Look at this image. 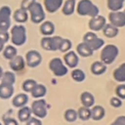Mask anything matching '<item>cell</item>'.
Wrapping results in <instances>:
<instances>
[{
  "label": "cell",
  "instance_id": "1",
  "mask_svg": "<svg viewBox=\"0 0 125 125\" xmlns=\"http://www.w3.org/2000/svg\"><path fill=\"white\" fill-rule=\"evenodd\" d=\"M75 10L77 14L82 17L89 16L92 18L99 15V8L91 0H80L76 5Z\"/></svg>",
  "mask_w": 125,
  "mask_h": 125
},
{
  "label": "cell",
  "instance_id": "2",
  "mask_svg": "<svg viewBox=\"0 0 125 125\" xmlns=\"http://www.w3.org/2000/svg\"><path fill=\"white\" fill-rule=\"evenodd\" d=\"M119 55V49L113 44H107L103 47L102 52L100 54L101 62L104 64H111Z\"/></svg>",
  "mask_w": 125,
  "mask_h": 125
},
{
  "label": "cell",
  "instance_id": "3",
  "mask_svg": "<svg viewBox=\"0 0 125 125\" xmlns=\"http://www.w3.org/2000/svg\"><path fill=\"white\" fill-rule=\"evenodd\" d=\"M11 41L15 46H21L26 41V29L22 24H15L11 28Z\"/></svg>",
  "mask_w": 125,
  "mask_h": 125
},
{
  "label": "cell",
  "instance_id": "4",
  "mask_svg": "<svg viewBox=\"0 0 125 125\" xmlns=\"http://www.w3.org/2000/svg\"><path fill=\"white\" fill-rule=\"evenodd\" d=\"M28 16L30 17V20L33 23H41L45 20V11L43 6L38 3L34 2L30 8L27 10Z\"/></svg>",
  "mask_w": 125,
  "mask_h": 125
},
{
  "label": "cell",
  "instance_id": "5",
  "mask_svg": "<svg viewBox=\"0 0 125 125\" xmlns=\"http://www.w3.org/2000/svg\"><path fill=\"white\" fill-rule=\"evenodd\" d=\"M49 68L55 76L62 77L67 74L68 68L61 58H53L49 62Z\"/></svg>",
  "mask_w": 125,
  "mask_h": 125
},
{
  "label": "cell",
  "instance_id": "6",
  "mask_svg": "<svg viewBox=\"0 0 125 125\" xmlns=\"http://www.w3.org/2000/svg\"><path fill=\"white\" fill-rule=\"evenodd\" d=\"M31 112L32 114L39 118H45L48 114V109H47V103L46 101L42 98V99H36L32 104H31Z\"/></svg>",
  "mask_w": 125,
  "mask_h": 125
},
{
  "label": "cell",
  "instance_id": "7",
  "mask_svg": "<svg viewBox=\"0 0 125 125\" xmlns=\"http://www.w3.org/2000/svg\"><path fill=\"white\" fill-rule=\"evenodd\" d=\"M62 39L61 36H44L40 41V45L46 51H57L60 48Z\"/></svg>",
  "mask_w": 125,
  "mask_h": 125
},
{
  "label": "cell",
  "instance_id": "8",
  "mask_svg": "<svg viewBox=\"0 0 125 125\" xmlns=\"http://www.w3.org/2000/svg\"><path fill=\"white\" fill-rule=\"evenodd\" d=\"M12 11L9 6H2L0 8V31H8L11 27Z\"/></svg>",
  "mask_w": 125,
  "mask_h": 125
},
{
  "label": "cell",
  "instance_id": "9",
  "mask_svg": "<svg viewBox=\"0 0 125 125\" xmlns=\"http://www.w3.org/2000/svg\"><path fill=\"white\" fill-rule=\"evenodd\" d=\"M25 64L29 67H36L42 62L41 54L36 50H30L25 54Z\"/></svg>",
  "mask_w": 125,
  "mask_h": 125
},
{
  "label": "cell",
  "instance_id": "10",
  "mask_svg": "<svg viewBox=\"0 0 125 125\" xmlns=\"http://www.w3.org/2000/svg\"><path fill=\"white\" fill-rule=\"evenodd\" d=\"M108 21H109L110 24L116 26L117 28L125 26V15H124V13L122 11L109 12Z\"/></svg>",
  "mask_w": 125,
  "mask_h": 125
},
{
  "label": "cell",
  "instance_id": "11",
  "mask_svg": "<svg viewBox=\"0 0 125 125\" xmlns=\"http://www.w3.org/2000/svg\"><path fill=\"white\" fill-rule=\"evenodd\" d=\"M105 24H106V20L104 16L101 15L92 17L88 22V26L91 31H100L104 28Z\"/></svg>",
  "mask_w": 125,
  "mask_h": 125
},
{
  "label": "cell",
  "instance_id": "12",
  "mask_svg": "<svg viewBox=\"0 0 125 125\" xmlns=\"http://www.w3.org/2000/svg\"><path fill=\"white\" fill-rule=\"evenodd\" d=\"M63 62L67 67L70 68H75L79 62V57L76 52L74 51H67L63 55Z\"/></svg>",
  "mask_w": 125,
  "mask_h": 125
},
{
  "label": "cell",
  "instance_id": "13",
  "mask_svg": "<svg viewBox=\"0 0 125 125\" xmlns=\"http://www.w3.org/2000/svg\"><path fill=\"white\" fill-rule=\"evenodd\" d=\"M9 65L13 71H21L25 66V61L23 57L17 55L16 57L10 60Z\"/></svg>",
  "mask_w": 125,
  "mask_h": 125
},
{
  "label": "cell",
  "instance_id": "14",
  "mask_svg": "<svg viewBox=\"0 0 125 125\" xmlns=\"http://www.w3.org/2000/svg\"><path fill=\"white\" fill-rule=\"evenodd\" d=\"M80 102L83 106L91 108L93 105H95V97L92 93L88 91H84L80 95Z\"/></svg>",
  "mask_w": 125,
  "mask_h": 125
},
{
  "label": "cell",
  "instance_id": "15",
  "mask_svg": "<svg viewBox=\"0 0 125 125\" xmlns=\"http://www.w3.org/2000/svg\"><path fill=\"white\" fill-rule=\"evenodd\" d=\"M44 8L48 13H55L62 6V0H44Z\"/></svg>",
  "mask_w": 125,
  "mask_h": 125
},
{
  "label": "cell",
  "instance_id": "16",
  "mask_svg": "<svg viewBox=\"0 0 125 125\" xmlns=\"http://www.w3.org/2000/svg\"><path fill=\"white\" fill-rule=\"evenodd\" d=\"M91 119L94 121H100L102 120L105 115V109L102 105H93L91 108Z\"/></svg>",
  "mask_w": 125,
  "mask_h": 125
},
{
  "label": "cell",
  "instance_id": "17",
  "mask_svg": "<svg viewBox=\"0 0 125 125\" xmlns=\"http://www.w3.org/2000/svg\"><path fill=\"white\" fill-rule=\"evenodd\" d=\"M76 52H77V55L83 57V58H88V57H91L94 53V51L90 48V46L85 43V42H81L79 43L77 46H76Z\"/></svg>",
  "mask_w": 125,
  "mask_h": 125
},
{
  "label": "cell",
  "instance_id": "18",
  "mask_svg": "<svg viewBox=\"0 0 125 125\" xmlns=\"http://www.w3.org/2000/svg\"><path fill=\"white\" fill-rule=\"evenodd\" d=\"M14 94V85L0 83V98L3 100L10 99Z\"/></svg>",
  "mask_w": 125,
  "mask_h": 125
},
{
  "label": "cell",
  "instance_id": "19",
  "mask_svg": "<svg viewBox=\"0 0 125 125\" xmlns=\"http://www.w3.org/2000/svg\"><path fill=\"white\" fill-rule=\"evenodd\" d=\"M55 31V25L50 21H44L40 24V32L44 36H51Z\"/></svg>",
  "mask_w": 125,
  "mask_h": 125
},
{
  "label": "cell",
  "instance_id": "20",
  "mask_svg": "<svg viewBox=\"0 0 125 125\" xmlns=\"http://www.w3.org/2000/svg\"><path fill=\"white\" fill-rule=\"evenodd\" d=\"M90 70L94 75H102L106 71V64L101 61H96L91 64Z\"/></svg>",
  "mask_w": 125,
  "mask_h": 125
},
{
  "label": "cell",
  "instance_id": "21",
  "mask_svg": "<svg viewBox=\"0 0 125 125\" xmlns=\"http://www.w3.org/2000/svg\"><path fill=\"white\" fill-rule=\"evenodd\" d=\"M27 102H28V96L24 93H21V94L16 95L12 100L13 105L15 107H19V108L26 105Z\"/></svg>",
  "mask_w": 125,
  "mask_h": 125
},
{
  "label": "cell",
  "instance_id": "22",
  "mask_svg": "<svg viewBox=\"0 0 125 125\" xmlns=\"http://www.w3.org/2000/svg\"><path fill=\"white\" fill-rule=\"evenodd\" d=\"M31 96L34 99H42L43 97H45V95L47 94V88L45 85L43 84H36L34 86V88L31 90L30 92Z\"/></svg>",
  "mask_w": 125,
  "mask_h": 125
},
{
  "label": "cell",
  "instance_id": "23",
  "mask_svg": "<svg viewBox=\"0 0 125 125\" xmlns=\"http://www.w3.org/2000/svg\"><path fill=\"white\" fill-rule=\"evenodd\" d=\"M13 18H14L15 21H17L19 23H23L28 20V12L26 10L19 8L14 12Z\"/></svg>",
  "mask_w": 125,
  "mask_h": 125
},
{
  "label": "cell",
  "instance_id": "24",
  "mask_svg": "<svg viewBox=\"0 0 125 125\" xmlns=\"http://www.w3.org/2000/svg\"><path fill=\"white\" fill-rule=\"evenodd\" d=\"M75 7H76L75 0H65L62 8V13L64 16H71L75 11Z\"/></svg>",
  "mask_w": 125,
  "mask_h": 125
},
{
  "label": "cell",
  "instance_id": "25",
  "mask_svg": "<svg viewBox=\"0 0 125 125\" xmlns=\"http://www.w3.org/2000/svg\"><path fill=\"white\" fill-rule=\"evenodd\" d=\"M113 78L115 81L119 82V83H123L125 82V62L121 63L118 67H116L112 73Z\"/></svg>",
  "mask_w": 125,
  "mask_h": 125
},
{
  "label": "cell",
  "instance_id": "26",
  "mask_svg": "<svg viewBox=\"0 0 125 125\" xmlns=\"http://www.w3.org/2000/svg\"><path fill=\"white\" fill-rule=\"evenodd\" d=\"M102 30H103L104 35L107 38H114L118 35V32H119L118 28L110 23H106Z\"/></svg>",
  "mask_w": 125,
  "mask_h": 125
},
{
  "label": "cell",
  "instance_id": "27",
  "mask_svg": "<svg viewBox=\"0 0 125 125\" xmlns=\"http://www.w3.org/2000/svg\"><path fill=\"white\" fill-rule=\"evenodd\" d=\"M31 109L29 106H22V107H20V110L18 112V118L21 122H26L30 117H31Z\"/></svg>",
  "mask_w": 125,
  "mask_h": 125
},
{
  "label": "cell",
  "instance_id": "28",
  "mask_svg": "<svg viewBox=\"0 0 125 125\" xmlns=\"http://www.w3.org/2000/svg\"><path fill=\"white\" fill-rule=\"evenodd\" d=\"M124 2L125 0H106V6L110 12L121 11L124 6Z\"/></svg>",
  "mask_w": 125,
  "mask_h": 125
},
{
  "label": "cell",
  "instance_id": "29",
  "mask_svg": "<svg viewBox=\"0 0 125 125\" xmlns=\"http://www.w3.org/2000/svg\"><path fill=\"white\" fill-rule=\"evenodd\" d=\"M76 111H77V117L82 121H87L91 119V109L89 107H85L82 105Z\"/></svg>",
  "mask_w": 125,
  "mask_h": 125
},
{
  "label": "cell",
  "instance_id": "30",
  "mask_svg": "<svg viewBox=\"0 0 125 125\" xmlns=\"http://www.w3.org/2000/svg\"><path fill=\"white\" fill-rule=\"evenodd\" d=\"M70 75H71V78H72L75 82H78V83L83 82V81L86 79V74H85V72H84L82 69H80V68H76V67L73 68V70L71 71Z\"/></svg>",
  "mask_w": 125,
  "mask_h": 125
},
{
  "label": "cell",
  "instance_id": "31",
  "mask_svg": "<svg viewBox=\"0 0 125 125\" xmlns=\"http://www.w3.org/2000/svg\"><path fill=\"white\" fill-rule=\"evenodd\" d=\"M0 82L4 83V84L14 85L15 82H16V76H15L14 72H12V71H5V72H3Z\"/></svg>",
  "mask_w": 125,
  "mask_h": 125
},
{
  "label": "cell",
  "instance_id": "32",
  "mask_svg": "<svg viewBox=\"0 0 125 125\" xmlns=\"http://www.w3.org/2000/svg\"><path fill=\"white\" fill-rule=\"evenodd\" d=\"M2 53H3V57H4L5 59H7V60L10 61L11 59H13L14 57L17 56L18 51H17V48L14 47L13 45H8V46H6V47L3 49Z\"/></svg>",
  "mask_w": 125,
  "mask_h": 125
},
{
  "label": "cell",
  "instance_id": "33",
  "mask_svg": "<svg viewBox=\"0 0 125 125\" xmlns=\"http://www.w3.org/2000/svg\"><path fill=\"white\" fill-rule=\"evenodd\" d=\"M63 118L65 121L69 122V123H72L74 121L77 120V111L73 108H67L64 113H63Z\"/></svg>",
  "mask_w": 125,
  "mask_h": 125
},
{
  "label": "cell",
  "instance_id": "34",
  "mask_svg": "<svg viewBox=\"0 0 125 125\" xmlns=\"http://www.w3.org/2000/svg\"><path fill=\"white\" fill-rule=\"evenodd\" d=\"M88 45L90 46V48L93 50V51H97V50H100L102 47H104V39H101L99 37L95 38L93 41H91L90 43H88Z\"/></svg>",
  "mask_w": 125,
  "mask_h": 125
},
{
  "label": "cell",
  "instance_id": "35",
  "mask_svg": "<svg viewBox=\"0 0 125 125\" xmlns=\"http://www.w3.org/2000/svg\"><path fill=\"white\" fill-rule=\"evenodd\" d=\"M37 84V82L34 80V79H26L23 81L21 87H22V90L25 92V93H30L31 90L34 88V86Z\"/></svg>",
  "mask_w": 125,
  "mask_h": 125
},
{
  "label": "cell",
  "instance_id": "36",
  "mask_svg": "<svg viewBox=\"0 0 125 125\" xmlns=\"http://www.w3.org/2000/svg\"><path fill=\"white\" fill-rule=\"evenodd\" d=\"M72 46V43L69 39H66V38H62V42H61V45H60V48L59 50L62 52V53H66L67 51L70 50Z\"/></svg>",
  "mask_w": 125,
  "mask_h": 125
},
{
  "label": "cell",
  "instance_id": "37",
  "mask_svg": "<svg viewBox=\"0 0 125 125\" xmlns=\"http://www.w3.org/2000/svg\"><path fill=\"white\" fill-rule=\"evenodd\" d=\"M115 95L121 100H125V84L121 83L115 88Z\"/></svg>",
  "mask_w": 125,
  "mask_h": 125
},
{
  "label": "cell",
  "instance_id": "38",
  "mask_svg": "<svg viewBox=\"0 0 125 125\" xmlns=\"http://www.w3.org/2000/svg\"><path fill=\"white\" fill-rule=\"evenodd\" d=\"M98 36H97V34L94 32V31H88V32H86L84 35H83V42H85V43H90L91 41H93L95 38H97Z\"/></svg>",
  "mask_w": 125,
  "mask_h": 125
},
{
  "label": "cell",
  "instance_id": "39",
  "mask_svg": "<svg viewBox=\"0 0 125 125\" xmlns=\"http://www.w3.org/2000/svg\"><path fill=\"white\" fill-rule=\"evenodd\" d=\"M109 104H110V105H111L112 107H114V108H119V107L122 105V100L119 99L118 97L114 96V97L110 98Z\"/></svg>",
  "mask_w": 125,
  "mask_h": 125
},
{
  "label": "cell",
  "instance_id": "40",
  "mask_svg": "<svg viewBox=\"0 0 125 125\" xmlns=\"http://www.w3.org/2000/svg\"><path fill=\"white\" fill-rule=\"evenodd\" d=\"M36 2V0H21V8L23 9V10H28L30 8V6Z\"/></svg>",
  "mask_w": 125,
  "mask_h": 125
},
{
  "label": "cell",
  "instance_id": "41",
  "mask_svg": "<svg viewBox=\"0 0 125 125\" xmlns=\"http://www.w3.org/2000/svg\"><path fill=\"white\" fill-rule=\"evenodd\" d=\"M26 125H42V121H41V119H39V118H37V117H30L26 122Z\"/></svg>",
  "mask_w": 125,
  "mask_h": 125
},
{
  "label": "cell",
  "instance_id": "42",
  "mask_svg": "<svg viewBox=\"0 0 125 125\" xmlns=\"http://www.w3.org/2000/svg\"><path fill=\"white\" fill-rule=\"evenodd\" d=\"M110 125H125V115H120L117 116Z\"/></svg>",
  "mask_w": 125,
  "mask_h": 125
},
{
  "label": "cell",
  "instance_id": "43",
  "mask_svg": "<svg viewBox=\"0 0 125 125\" xmlns=\"http://www.w3.org/2000/svg\"><path fill=\"white\" fill-rule=\"evenodd\" d=\"M0 39L4 43H6L10 39V34L8 33V31H0Z\"/></svg>",
  "mask_w": 125,
  "mask_h": 125
},
{
  "label": "cell",
  "instance_id": "44",
  "mask_svg": "<svg viewBox=\"0 0 125 125\" xmlns=\"http://www.w3.org/2000/svg\"><path fill=\"white\" fill-rule=\"evenodd\" d=\"M4 125H19V123H18V121L16 119L9 117V118H5L4 119Z\"/></svg>",
  "mask_w": 125,
  "mask_h": 125
},
{
  "label": "cell",
  "instance_id": "45",
  "mask_svg": "<svg viewBox=\"0 0 125 125\" xmlns=\"http://www.w3.org/2000/svg\"><path fill=\"white\" fill-rule=\"evenodd\" d=\"M4 44H5V43L0 39V53H1V52L3 51V49H4Z\"/></svg>",
  "mask_w": 125,
  "mask_h": 125
},
{
  "label": "cell",
  "instance_id": "46",
  "mask_svg": "<svg viewBox=\"0 0 125 125\" xmlns=\"http://www.w3.org/2000/svg\"><path fill=\"white\" fill-rule=\"evenodd\" d=\"M2 74H3V69H2V67L0 66V80H1V77H2Z\"/></svg>",
  "mask_w": 125,
  "mask_h": 125
},
{
  "label": "cell",
  "instance_id": "47",
  "mask_svg": "<svg viewBox=\"0 0 125 125\" xmlns=\"http://www.w3.org/2000/svg\"><path fill=\"white\" fill-rule=\"evenodd\" d=\"M123 13H124V15H125V9H124V11H123Z\"/></svg>",
  "mask_w": 125,
  "mask_h": 125
},
{
  "label": "cell",
  "instance_id": "48",
  "mask_svg": "<svg viewBox=\"0 0 125 125\" xmlns=\"http://www.w3.org/2000/svg\"><path fill=\"white\" fill-rule=\"evenodd\" d=\"M0 125H2V124H1V123H0Z\"/></svg>",
  "mask_w": 125,
  "mask_h": 125
}]
</instances>
